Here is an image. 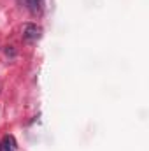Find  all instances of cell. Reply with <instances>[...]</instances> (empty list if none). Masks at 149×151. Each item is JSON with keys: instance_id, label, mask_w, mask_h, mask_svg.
I'll list each match as a JSON object with an SVG mask.
<instances>
[{"instance_id": "obj_4", "label": "cell", "mask_w": 149, "mask_h": 151, "mask_svg": "<svg viewBox=\"0 0 149 151\" xmlns=\"http://www.w3.org/2000/svg\"><path fill=\"white\" fill-rule=\"evenodd\" d=\"M0 151H2V146H0Z\"/></svg>"}, {"instance_id": "obj_2", "label": "cell", "mask_w": 149, "mask_h": 151, "mask_svg": "<svg viewBox=\"0 0 149 151\" xmlns=\"http://www.w3.org/2000/svg\"><path fill=\"white\" fill-rule=\"evenodd\" d=\"M2 148L4 151H16V141L12 135H5L4 137V142H2Z\"/></svg>"}, {"instance_id": "obj_1", "label": "cell", "mask_w": 149, "mask_h": 151, "mask_svg": "<svg viewBox=\"0 0 149 151\" xmlns=\"http://www.w3.org/2000/svg\"><path fill=\"white\" fill-rule=\"evenodd\" d=\"M42 35V28L37 27V25H32V23H27L25 27H23V37L28 39V40H37L40 39Z\"/></svg>"}, {"instance_id": "obj_3", "label": "cell", "mask_w": 149, "mask_h": 151, "mask_svg": "<svg viewBox=\"0 0 149 151\" xmlns=\"http://www.w3.org/2000/svg\"><path fill=\"white\" fill-rule=\"evenodd\" d=\"M28 5H30V11L32 12H37L39 11V5H40V0H27Z\"/></svg>"}]
</instances>
